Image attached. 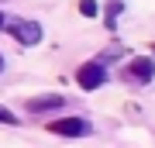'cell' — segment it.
I'll return each mask as SVG.
<instances>
[{
  "label": "cell",
  "instance_id": "cell-1",
  "mask_svg": "<svg viewBox=\"0 0 155 148\" xmlns=\"http://www.w3.org/2000/svg\"><path fill=\"white\" fill-rule=\"evenodd\" d=\"M48 131L62 134V138H83V134H90V124L83 121V117H59V121L48 124Z\"/></svg>",
  "mask_w": 155,
  "mask_h": 148
},
{
  "label": "cell",
  "instance_id": "cell-2",
  "mask_svg": "<svg viewBox=\"0 0 155 148\" xmlns=\"http://www.w3.org/2000/svg\"><path fill=\"white\" fill-rule=\"evenodd\" d=\"M7 31H11L21 45H38L41 41V28L31 24V21H7Z\"/></svg>",
  "mask_w": 155,
  "mask_h": 148
},
{
  "label": "cell",
  "instance_id": "cell-3",
  "mask_svg": "<svg viewBox=\"0 0 155 148\" xmlns=\"http://www.w3.org/2000/svg\"><path fill=\"white\" fill-rule=\"evenodd\" d=\"M104 69H100V62H86V66H79V72H76V83L83 90H100L104 86Z\"/></svg>",
  "mask_w": 155,
  "mask_h": 148
},
{
  "label": "cell",
  "instance_id": "cell-4",
  "mask_svg": "<svg viewBox=\"0 0 155 148\" xmlns=\"http://www.w3.org/2000/svg\"><path fill=\"white\" fill-rule=\"evenodd\" d=\"M59 107H66V97H59V93H41V97L28 100L31 114H48V110H59Z\"/></svg>",
  "mask_w": 155,
  "mask_h": 148
},
{
  "label": "cell",
  "instance_id": "cell-5",
  "mask_svg": "<svg viewBox=\"0 0 155 148\" xmlns=\"http://www.w3.org/2000/svg\"><path fill=\"white\" fill-rule=\"evenodd\" d=\"M131 76L138 79V83H148V79L155 76V62H152V59H145V55H138V59L131 62Z\"/></svg>",
  "mask_w": 155,
  "mask_h": 148
},
{
  "label": "cell",
  "instance_id": "cell-6",
  "mask_svg": "<svg viewBox=\"0 0 155 148\" xmlns=\"http://www.w3.org/2000/svg\"><path fill=\"white\" fill-rule=\"evenodd\" d=\"M79 14H86V17H97V14H100L97 0H79Z\"/></svg>",
  "mask_w": 155,
  "mask_h": 148
},
{
  "label": "cell",
  "instance_id": "cell-7",
  "mask_svg": "<svg viewBox=\"0 0 155 148\" xmlns=\"http://www.w3.org/2000/svg\"><path fill=\"white\" fill-rule=\"evenodd\" d=\"M117 14H121V0H110V4H107V24H110V28L117 21Z\"/></svg>",
  "mask_w": 155,
  "mask_h": 148
},
{
  "label": "cell",
  "instance_id": "cell-8",
  "mask_svg": "<svg viewBox=\"0 0 155 148\" xmlns=\"http://www.w3.org/2000/svg\"><path fill=\"white\" fill-rule=\"evenodd\" d=\"M0 124H17V114H11L7 107H0Z\"/></svg>",
  "mask_w": 155,
  "mask_h": 148
},
{
  "label": "cell",
  "instance_id": "cell-9",
  "mask_svg": "<svg viewBox=\"0 0 155 148\" xmlns=\"http://www.w3.org/2000/svg\"><path fill=\"white\" fill-rule=\"evenodd\" d=\"M0 28H7V17H4V11H0Z\"/></svg>",
  "mask_w": 155,
  "mask_h": 148
},
{
  "label": "cell",
  "instance_id": "cell-10",
  "mask_svg": "<svg viewBox=\"0 0 155 148\" xmlns=\"http://www.w3.org/2000/svg\"><path fill=\"white\" fill-rule=\"evenodd\" d=\"M0 69H4V55H0Z\"/></svg>",
  "mask_w": 155,
  "mask_h": 148
}]
</instances>
